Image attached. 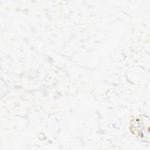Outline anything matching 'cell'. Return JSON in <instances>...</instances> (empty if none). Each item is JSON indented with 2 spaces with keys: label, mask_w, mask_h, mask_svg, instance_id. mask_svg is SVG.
Listing matches in <instances>:
<instances>
[{
  "label": "cell",
  "mask_w": 150,
  "mask_h": 150,
  "mask_svg": "<svg viewBox=\"0 0 150 150\" xmlns=\"http://www.w3.org/2000/svg\"><path fill=\"white\" fill-rule=\"evenodd\" d=\"M149 118L139 115L133 117L129 122L131 132L137 138L146 141L149 138Z\"/></svg>",
  "instance_id": "1"
}]
</instances>
